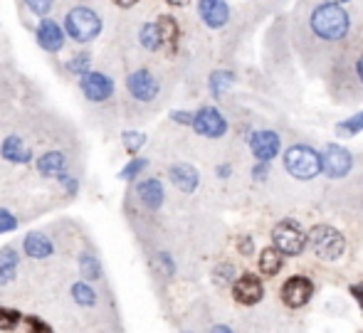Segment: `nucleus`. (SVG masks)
<instances>
[{
    "label": "nucleus",
    "instance_id": "nucleus-1",
    "mask_svg": "<svg viewBox=\"0 0 363 333\" xmlns=\"http://www.w3.org/2000/svg\"><path fill=\"white\" fill-rule=\"evenodd\" d=\"M306 30H309L314 45L339 47L351 33V15L341 5L319 3L311 8L309 18H306Z\"/></svg>",
    "mask_w": 363,
    "mask_h": 333
},
{
    "label": "nucleus",
    "instance_id": "nucleus-2",
    "mask_svg": "<svg viewBox=\"0 0 363 333\" xmlns=\"http://www.w3.org/2000/svg\"><path fill=\"white\" fill-rule=\"evenodd\" d=\"M284 171L296 181H314L321 173V156L311 146L296 143L284 151Z\"/></svg>",
    "mask_w": 363,
    "mask_h": 333
},
{
    "label": "nucleus",
    "instance_id": "nucleus-3",
    "mask_svg": "<svg viewBox=\"0 0 363 333\" xmlns=\"http://www.w3.org/2000/svg\"><path fill=\"white\" fill-rule=\"evenodd\" d=\"M306 242L311 244L316 257L324 262H336L346 252V237L331 225H314L306 235Z\"/></svg>",
    "mask_w": 363,
    "mask_h": 333
},
{
    "label": "nucleus",
    "instance_id": "nucleus-4",
    "mask_svg": "<svg viewBox=\"0 0 363 333\" xmlns=\"http://www.w3.org/2000/svg\"><path fill=\"white\" fill-rule=\"evenodd\" d=\"M65 30H67V35L77 40V43H91L101 33V18L91 8L77 5V8L67 13V18H65Z\"/></svg>",
    "mask_w": 363,
    "mask_h": 333
},
{
    "label": "nucleus",
    "instance_id": "nucleus-5",
    "mask_svg": "<svg viewBox=\"0 0 363 333\" xmlns=\"http://www.w3.org/2000/svg\"><path fill=\"white\" fill-rule=\"evenodd\" d=\"M272 239H274V247L282 254H287V257H296V254H301L306 247L304 230H301L294 220H282V222L272 230Z\"/></svg>",
    "mask_w": 363,
    "mask_h": 333
},
{
    "label": "nucleus",
    "instance_id": "nucleus-6",
    "mask_svg": "<svg viewBox=\"0 0 363 333\" xmlns=\"http://www.w3.org/2000/svg\"><path fill=\"white\" fill-rule=\"evenodd\" d=\"M319 156H321V173H326L334 181L346 178L351 173V168H354V156L344 146H339V143H326Z\"/></svg>",
    "mask_w": 363,
    "mask_h": 333
},
{
    "label": "nucleus",
    "instance_id": "nucleus-7",
    "mask_svg": "<svg viewBox=\"0 0 363 333\" xmlns=\"http://www.w3.org/2000/svg\"><path fill=\"white\" fill-rule=\"evenodd\" d=\"M126 89H129V94L134 96L136 101H141V104H148V101H153L158 96V91H161V84H158V77L153 74L151 69H136L129 74V79H126Z\"/></svg>",
    "mask_w": 363,
    "mask_h": 333
},
{
    "label": "nucleus",
    "instance_id": "nucleus-8",
    "mask_svg": "<svg viewBox=\"0 0 363 333\" xmlns=\"http://www.w3.org/2000/svg\"><path fill=\"white\" fill-rule=\"evenodd\" d=\"M191 126L196 129V133H201V136H206V138H223L225 133H228V121H225V116L220 114L216 106H203V109H198L196 114H193Z\"/></svg>",
    "mask_w": 363,
    "mask_h": 333
},
{
    "label": "nucleus",
    "instance_id": "nucleus-9",
    "mask_svg": "<svg viewBox=\"0 0 363 333\" xmlns=\"http://www.w3.org/2000/svg\"><path fill=\"white\" fill-rule=\"evenodd\" d=\"M79 89L91 104H101L114 94V81L101 72H84L79 74Z\"/></svg>",
    "mask_w": 363,
    "mask_h": 333
},
{
    "label": "nucleus",
    "instance_id": "nucleus-10",
    "mask_svg": "<svg viewBox=\"0 0 363 333\" xmlns=\"http://www.w3.org/2000/svg\"><path fill=\"white\" fill-rule=\"evenodd\" d=\"M233 296H235V301L242 306L259 304L264 296V286H262V281H259V276L250 274V271L240 274L238 279L233 281Z\"/></svg>",
    "mask_w": 363,
    "mask_h": 333
},
{
    "label": "nucleus",
    "instance_id": "nucleus-11",
    "mask_svg": "<svg viewBox=\"0 0 363 333\" xmlns=\"http://www.w3.org/2000/svg\"><path fill=\"white\" fill-rule=\"evenodd\" d=\"M311 294H314V284L301 274L289 276V279L282 284V301L289 306V309H301V306H306L311 299Z\"/></svg>",
    "mask_w": 363,
    "mask_h": 333
},
{
    "label": "nucleus",
    "instance_id": "nucleus-12",
    "mask_svg": "<svg viewBox=\"0 0 363 333\" xmlns=\"http://www.w3.org/2000/svg\"><path fill=\"white\" fill-rule=\"evenodd\" d=\"M279 148H282V141L274 131H255L250 136V151L259 163H269L272 158H277Z\"/></svg>",
    "mask_w": 363,
    "mask_h": 333
},
{
    "label": "nucleus",
    "instance_id": "nucleus-13",
    "mask_svg": "<svg viewBox=\"0 0 363 333\" xmlns=\"http://www.w3.org/2000/svg\"><path fill=\"white\" fill-rule=\"evenodd\" d=\"M198 13L208 28L220 30L230 20V5L225 0H198Z\"/></svg>",
    "mask_w": 363,
    "mask_h": 333
},
{
    "label": "nucleus",
    "instance_id": "nucleus-14",
    "mask_svg": "<svg viewBox=\"0 0 363 333\" xmlns=\"http://www.w3.org/2000/svg\"><path fill=\"white\" fill-rule=\"evenodd\" d=\"M38 43H40V47H43L45 52H60V50H62V45H65L62 28H60V25L55 23V20H50V18L40 20Z\"/></svg>",
    "mask_w": 363,
    "mask_h": 333
},
{
    "label": "nucleus",
    "instance_id": "nucleus-15",
    "mask_svg": "<svg viewBox=\"0 0 363 333\" xmlns=\"http://www.w3.org/2000/svg\"><path fill=\"white\" fill-rule=\"evenodd\" d=\"M168 176H171V183L181 193H193L198 188V183H201V176H198V171L191 163H173Z\"/></svg>",
    "mask_w": 363,
    "mask_h": 333
},
{
    "label": "nucleus",
    "instance_id": "nucleus-16",
    "mask_svg": "<svg viewBox=\"0 0 363 333\" xmlns=\"http://www.w3.org/2000/svg\"><path fill=\"white\" fill-rule=\"evenodd\" d=\"M136 196H139V200L148 210H158L163 205L166 193H163V183L158 178H146V181H141L136 186Z\"/></svg>",
    "mask_w": 363,
    "mask_h": 333
},
{
    "label": "nucleus",
    "instance_id": "nucleus-17",
    "mask_svg": "<svg viewBox=\"0 0 363 333\" xmlns=\"http://www.w3.org/2000/svg\"><path fill=\"white\" fill-rule=\"evenodd\" d=\"M23 249H25V254H28L30 259H48V257H52L55 244H52V239H50L48 235L30 232L28 237H25V242H23Z\"/></svg>",
    "mask_w": 363,
    "mask_h": 333
},
{
    "label": "nucleus",
    "instance_id": "nucleus-18",
    "mask_svg": "<svg viewBox=\"0 0 363 333\" xmlns=\"http://www.w3.org/2000/svg\"><path fill=\"white\" fill-rule=\"evenodd\" d=\"M38 171L43 178H60L67 171V156L62 151H48L38 158Z\"/></svg>",
    "mask_w": 363,
    "mask_h": 333
},
{
    "label": "nucleus",
    "instance_id": "nucleus-19",
    "mask_svg": "<svg viewBox=\"0 0 363 333\" xmlns=\"http://www.w3.org/2000/svg\"><path fill=\"white\" fill-rule=\"evenodd\" d=\"M0 156L10 163H28L30 161V148L20 136H8L0 143Z\"/></svg>",
    "mask_w": 363,
    "mask_h": 333
},
{
    "label": "nucleus",
    "instance_id": "nucleus-20",
    "mask_svg": "<svg viewBox=\"0 0 363 333\" xmlns=\"http://www.w3.org/2000/svg\"><path fill=\"white\" fill-rule=\"evenodd\" d=\"M20 269V254L15 247H3L0 249V286L10 284L18 276Z\"/></svg>",
    "mask_w": 363,
    "mask_h": 333
},
{
    "label": "nucleus",
    "instance_id": "nucleus-21",
    "mask_svg": "<svg viewBox=\"0 0 363 333\" xmlns=\"http://www.w3.org/2000/svg\"><path fill=\"white\" fill-rule=\"evenodd\" d=\"M156 28H158V38H161V47H176L178 40H181V28H178L176 18L171 15H161L156 20Z\"/></svg>",
    "mask_w": 363,
    "mask_h": 333
},
{
    "label": "nucleus",
    "instance_id": "nucleus-22",
    "mask_svg": "<svg viewBox=\"0 0 363 333\" xmlns=\"http://www.w3.org/2000/svg\"><path fill=\"white\" fill-rule=\"evenodd\" d=\"M282 264H284V254L279 252L277 247H267V249H262V252H259V271H262L264 276L279 274Z\"/></svg>",
    "mask_w": 363,
    "mask_h": 333
},
{
    "label": "nucleus",
    "instance_id": "nucleus-23",
    "mask_svg": "<svg viewBox=\"0 0 363 333\" xmlns=\"http://www.w3.org/2000/svg\"><path fill=\"white\" fill-rule=\"evenodd\" d=\"M72 299L77 306H82V309H89V306L99 304V294H96L94 286L86 284V281H77V284H72Z\"/></svg>",
    "mask_w": 363,
    "mask_h": 333
},
{
    "label": "nucleus",
    "instance_id": "nucleus-24",
    "mask_svg": "<svg viewBox=\"0 0 363 333\" xmlns=\"http://www.w3.org/2000/svg\"><path fill=\"white\" fill-rule=\"evenodd\" d=\"M233 72H225V69H218L211 74V79H208V86H211V94L216 96V99H223L225 91L233 86Z\"/></svg>",
    "mask_w": 363,
    "mask_h": 333
},
{
    "label": "nucleus",
    "instance_id": "nucleus-25",
    "mask_svg": "<svg viewBox=\"0 0 363 333\" xmlns=\"http://www.w3.org/2000/svg\"><path fill=\"white\" fill-rule=\"evenodd\" d=\"M79 271H82V276H84L86 281L101 279V264H99V259H96L94 254H89V252H82L79 254Z\"/></svg>",
    "mask_w": 363,
    "mask_h": 333
},
{
    "label": "nucleus",
    "instance_id": "nucleus-26",
    "mask_svg": "<svg viewBox=\"0 0 363 333\" xmlns=\"http://www.w3.org/2000/svg\"><path fill=\"white\" fill-rule=\"evenodd\" d=\"M361 131H363V111H359L356 116H351V119L339 121V124H336V136L339 138H351Z\"/></svg>",
    "mask_w": 363,
    "mask_h": 333
},
{
    "label": "nucleus",
    "instance_id": "nucleus-27",
    "mask_svg": "<svg viewBox=\"0 0 363 333\" xmlns=\"http://www.w3.org/2000/svg\"><path fill=\"white\" fill-rule=\"evenodd\" d=\"M139 40H141V45H144L148 52H156V50H161V38H158L156 23H146L144 28H141V33H139Z\"/></svg>",
    "mask_w": 363,
    "mask_h": 333
},
{
    "label": "nucleus",
    "instance_id": "nucleus-28",
    "mask_svg": "<svg viewBox=\"0 0 363 333\" xmlns=\"http://www.w3.org/2000/svg\"><path fill=\"white\" fill-rule=\"evenodd\" d=\"M146 168H148V158H131V161L121 168L119 178H121V181H134V178H139Z\"/></svg>",
    "mask_w": 363,
    "mask_h": 333
},
{
    "label": "nucleus",
    "instance_id": "nucleus-29",
    "mask_svg": "<svg viewBox=\"0 0 363 333\" xmlns=\"http://www.w3.org/2000/svg\"><path fill=\"white\" fill-rule=\"evenodd\" d=\"M23 321V314L15 309H0V331H15V326Z\"/></svg>",
    "mask_w": 363,
    "mask_h": 333
},
{
    "label": "nucleus",
    "instance_id": "nucleus-30",
    "mask_svg": "<svg viewBox=\"0 0 363 333\" xmlns=\"http://www.w3.org/2000/svg\"><path fill=\"white\" fill-rule=\"evenodd\" d=\"M121 143H124V148L129 153H136L146 143V136L139 131H126V133H121Z\"/></svg>",
    "mask_w": 363,
    "mask_h": 333
},
{
    "label": "nucleus",
    "instance_id": "nucleus-31",
    "mask_svg": "<svg viewBox=\"0 0 363 333\" xmlns=\"http://www.w3.org/2000/svg\"><path fill=\"white\" fill-rule=\"evenodd\" d=\"M23 326H25V333H52V329H50L43 319H38V316H25Z\"/></svg>",
    "mask_w": 363,
    "mask_h": 333
},
{
    "label": "nucleus",
    "instance_id": "nucleus-32",
    "mask_svg": "<svg viewBox=\"0 0 363 333\" xmlns=\"http://www.w3.org/2000/svg\"><path fill=\"white\" fill-rule=\"evenodd\" d=\"M25 5H28V8L38 15V18H45V15L52 10L55 0H25Z\"/></svg>",
    "mask_w": 363,
    "mask_h": 333
},
{
    "label": "nucleus",
    "instance_id": "nucleus-33",
    "mask_svg": "<svg viewBox=\"0 0 363 333\" xmlns=\"http://www.w3.org/2000/svg\"><path fill=\"white\" fill-rule=\"evenodd\" d=\"M18 227V218H15L10 210H3L0 208V235L5 232H13V230Z\"/></svg>",
    "mask_w": 363,
    "mask_h": 333
},
{
    "label": "nucleus",
    "instance_id": "nucleus-34",
    "mask_svg": "<svg viewBox=\"0 0 363 333\" xmlns=\"http://www.w3.org/2000/svg\"><path fill=\"white\" fill-rule=\"evenodd\" d=\"M89 62H91L89 55H74V57L69 60L67 69H69V72H74V74H84L86 67H89Z\"/></svg>",
    "mask_w": 363,
    "mask_h": 333
},
{
    "label": "nucleus",
    "instance_id": "nucleus-35",
    "mask_svg": "<svg viewBox=\"0 0 363 333\" xmlns=\"http://www.w3.org/2000/svg\"><path fill=\"white\" fill-rule=\"evenodd\" d=\"M216 281L218 284H233L235 281V266L233 264H220L216 271Z\"/></svg>",
    "mask_w": 363,
    "mask_h": 333
},
{
    "label": "nucleus",
    "instance_id": "nucleus-36",
    "mask_svg": "<svg viewBox=\"0 0 363 333\" xmlns=\"http://www.w3.org/2000/svg\"><path fill=\"white\" fill-rule=\"evenodd\" d=\"M238 249H240V254H245V257H247V254H252V249H255L252 237H247V235H245V237H240L238 239Z\"/></svg>",
    "mask_w": 363,
    "mask_h": 333
},
{
    "label": "nucleus",
    "instance_id": "nucleus-37",
    "mask_svg": "<svg viewBox=\"0 0 363 333\" xmlns=\"http://www.w3.org/2000/svg\"><path fill=\"white\" fill-rule=\"evenodd\" d=\"M171 119L176 121V124H186V126H191L193 114H191V111H171Z\"/></svg>",
    "mask_w": 363,
    "mask_h": 333
},
{
    "label": "nucleus",
    "instance_id": "nucleus-38",
    "mask_svg": "<svg viewBox=\"0 0 363 333\" xmlns=\"http://www.w3.org/2000/svg\"><path fill=\"white\" fill-rule=\"evenodd\" d=\"M354 74H356V79L361 81V86H363V50L354 57Z\"/></svg>",
    "mask_w": 363,
    "mask_h": 333
},
{
    "label": "nucleus",
    "instance_id": "nucleus-39",
    "mask_svg": "<svg viewBox=\"0 0 363 333\" xmlns=\"http://www.w3.org/2000/svg\"><path fill=\"white\" fill-rule=\"evenodd\" d=\"M252 176H255V181H264V178L269 176V168H267V163H257V166L252 168Z\"/></svg>",
    "mask_w": 363,
    "mask_h": 333
},
{
    "label": "nucleus",
    "instance_id": "nucleus-40",
    "mask_svg": "<svg viewBox=\"0 0 363 333\" xmlns=\"http://www.w3.org/2000/svg\"><path fill=\"white\" fill-rule=\"evenodd\" d=\"M351 296L359 301V306L363 309V284H351Z\"/></svg>",
    "mask_w": 363,
    "mask_h": 333
},
{
    "label": "nucleus",
    "instance_id": "nucleus-41",
    "mask_svg": "<svg viewBox=\"0 0 363 333\" xmlns=\"http://www.w3.org/2000/svg\"><path fill=\"white\" fill-rule=\"evenodd\" d=\"M208 333H235V331L230 329V326H225V324H218V326H213Z\"/></svg>",
    "mask_w": 363,
    "mask_h": 333
},
{
    "label": "nucleus",
    "instance_id": "nucleus-42",
    "mask_svg": "<svg viewBox=\"0 0 363 333\" xmlns=\"http://www.w3.org/2000/svg\"><path fill=\"white\" fill-rule=\"evenodd\" d=\"M116 5H119V8H134L136 3H139V0H114Z\"/></svg>",
    "mask_w": 363,
    "mask_h": 333
},
{
    "label": "nucleus",
    "instance_id": "nucleus-43",
    "mask_svg": "<svg viewBox=\"0 0 363 333\" xmlns=\"http://www.w3.org/2000/svg\"><path fill=\"white\" fill-rule=\"evenodd\" d=\"M228 173H230V166H220V168H218V176H220V178H225Z\"/></svg>",
    "mask_w": 363,
    "mask_h": 333
},
{
    "label": "nucleus",
    "instance_id": "nucleus-44",
    "mask_svg": "<svg viewBox=\"0 0 363 333\" xmlns=\"http://www.w3.org/2000/svg\"><path fill=\"white\" fill-rule=\"evenodd\" d=\"M321 3H331V5H344V3H349V0H321Z\"/></svg>",
    "mask_w": 363,
    "mask_h": 333
},
{
    "label": "nucleus",
    "instance_id": "nucleus-45",
    "mask_svg": "<svg viewBox=\"0 0 363 333\" xmlns=\"http://www.w3.org/2000/svg\"><path fill=\"white\" fill-rule=\"evenodd\" d=\"M166 3H171V5H186V3H191V0H166Z\"/></svg>",
    "mask_w": 363,
    "mask_h": 333
}]
</instances>
